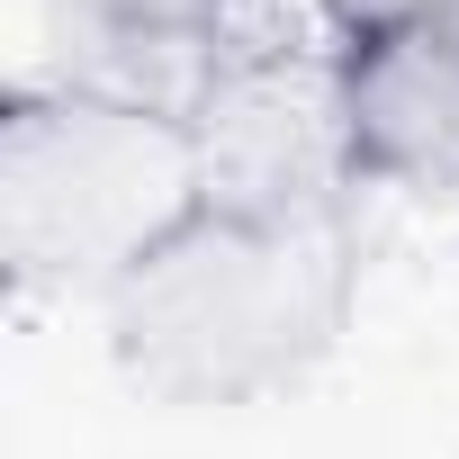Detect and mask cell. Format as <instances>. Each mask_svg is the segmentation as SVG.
I'll return each instance as SVG.
<instances>
[{
	"mask_svg": "<svg viewBox=\"0 0 459 459\" xmlns=\"http://www.w3.org/2000/svg\"><path fill=\"white\" fill-rule=\"evenodd\" d=\"M360 225L333 207L198 198L100 298L108 360L162 405H262L298 387L351 325Z\"/></svg>",
	"mask_w": 459,
	"mask_h": 459,
	"instance_id": "obj_1",
	"label": "cell"
},
{
	"mask_svg": "<svg viewBox=\"0 0 459 459\" xmlns=\"http://www.w3.org/2000/svg\"><path fill=\"white\" fill-rule=\"evenodd\" d=\"M198 198V135L144 100L55 73L0 108V262L19 298H108Z\"/></svg>",
	"mask_w": 459,
	"mask_h": 459,
	"instance_id": "obj_2",
	"label": "cell"
},
{
	"mask_svg": "<svg viewBox=\"0 0 459 459\" xmlns=\"http://www.w3.org/2000/svg\"><path fill=\"white\" fill-rule=\"evenodd\" d=\"M333 108L360 189L459 198V37L450 19L333 37Z\"/></svg>",
	"mask_w": 459,
	"mask_h": 459,
	"instance_id": "obj_3",
	"label": "cell"
},
{
	"mask_svg": "<svg viewBox=\"0 0 459 459\" xmlns=\"http://www.w3.org/2000/svg\"><path fill=\"white\" fill-rule=\"evenodd\" d=\"M459 0H316V19L333 37H378V28H423V19H450Z\"/></svg>",
	"mask_w": 459,
	"mask_h": 459,
	"instance_id": "obj_4",
	"label": "cell"
},
{
	"mask_svg": "<svg viewBox=\"0 0 459 459\" xmlns=\"http://www.w3.org/2000/svg\"><path fill=\"white\" fill-rule=\"evenodd\" d=\"M450 37H459V10H450Z\"/></svg>",
	"mask_w": 459,
	"mask_h": 459,
	"instance_id": "obj_5",
	"label": "cell"
}]
</instances>
